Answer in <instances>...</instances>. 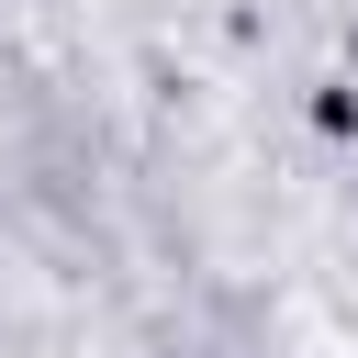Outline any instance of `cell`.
Returning a JSON list of instances; mask_svg holds the SVG:
<instances>
[]
</instances>
